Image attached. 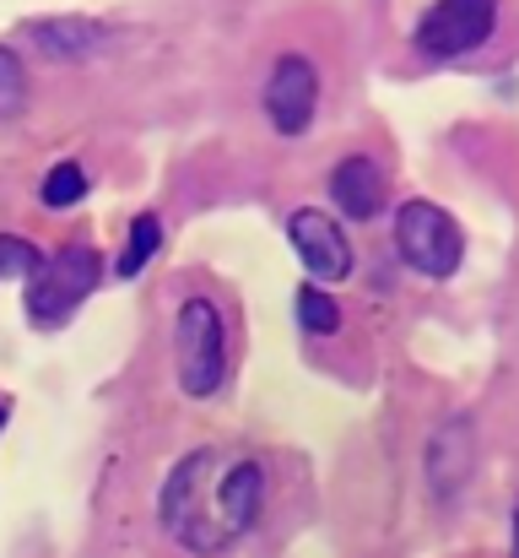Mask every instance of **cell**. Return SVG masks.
Masks as SVG:
<instances>
[{
    "instance_id": "cell-17",
    "label": "cell",
    "mask_w": 519,
    "mask_h": 558,
    "mask_svg": "<svg viewBox=\"0 0 519 558\" xmlns=\"http://www.w3.org/2000/svg\"><path fill=\"white\" fill-rule=\"evenodd\" d=\"M515 558H519V505H515Z\"/></svg>"
},
{
    "instance_id": "cell-8",
    "label": "cell",
    "mask_w": 519,
    "mask_h": 558,
    "mask_svg": "<svg viewBox=\"0 0 519 558\" xmlns=\"http://www.w3.org/2000/svg\"><path fill=\"white\" fill-rule=\"evenodd\" d=\"M217 505H222L227 543H238L260 521V505H265V472H260V461H249V456L227 461L222 477H217Z\"/></svg>"
},
{
    "instance_id": "cell-15",
    "label": "cell",
    "mask_w": 519,
    "mask_h": 558,
    "mask_svg": "<svg viewBox=\"0 0 519 558\" xmlns=\"http://www.w3.org/2000/svg\"><path fill=\"white\" fill-rule=\"evenodd\" d=\"M22 104H27V71L11 49H0V120L22 114Z\"/></svg>"
},
{
    "instance_id": "cell-18",
    "label": "cell",
    "mask_w": 519,
    "mask_h": 558,
    "mask_svg": "<svg viewBox=\"0 0 519 558\" xmlns=\"http://www.w3.org/2000/svg\"><path fill=\"white\" fill-rule=\"evenodd\" d=\"M0 428H5V401H0Z\"/></svg>"
},
{
    "instance_id": "cell-1",
    "label": "cell",
    "mask_w": 519,
    "mask_h": 558,
    "mask_svg": "<svg viewBox=\"0 0 519 558\" xmlns=\"http://www.w3.org/2000/svg\"><path fill=\"white\" fill-rule=\"evenodd\" d=\"M217 477L222 461L217 450H189L169 472L163 494H158V521L173 543H184L189 554H222L227 532H222V505H217Z\"/></svg>"
},
{
    "instance_id": "cell-6",
    "label": "cell",
    "mask_w": 519,
    "mask_h": 558,
    "mask_svg": "<svg viewBox=\"0 0 519 558\" xmlns=\"http://www.w3.org/2000/svg\"><path fill=\"white\" fill-rule=\"evenodd\" d=\"M320 109V76L304 54H282L265 76V114L282 136H304Z\"/></svg>"
},
{
    "instance_id": "cell-7",
    "label": "cell",
    "mask_w": 519,
    "mask_h": 558,
    "mask_svg": "<svg viewBox=\"0 0 519 558\" xmlns=\"http://www.w3.org/2000/svg\"><path fill=\"white\" fill-rule=\"evenodd\" d=\"M287 239H293V250H298V260L314 282H346L351 277V244L336 228V217L304 206V211L287 217Z\"/></svg>"
},
{
    "instance_id": "cell-5",
    "label": "cell",
    "mask_w": 519,
    "mask_h": 558,
    "mask_svg": "<svg viewBox=\"0 0 519 558\" xmlns=\"http://www.w3.org/2000/svg\"><path fill=\"white\" fill-rule=\"evenodd\" d=\"M498 27V0H433L428 16L417 22L411 44L428 60H460L471 49H482Z\"/></svg>"
},
{
    "instance_id": "cell-9",
    "label": "cell",
    "mask_w": 519,
    "mask_h": 558,
    "mask_svg": "<svg viewBox=\"0 0 519 558\" xmlns=\"http://www.w3.org/2000/svg\"><path fill=\"white\" fill-rule=\"evenodd\" d=\"M27 38L49 54V60H87L109 44V27L92 22V16H44V22H27Z\"/></svg>"
},
{
    "instance_id": "cell-3",
    "label": "cell",
    "mask_w": 519,
    "mask_h": 558,
    "mask_svg": "<svg viewBox=\"0 0 519 558\" xmlns=\"http://www.w3.org/2000/svg\"><path fill=\"white\" fill-rule=\"evenodd\" d=\"M173 353H178V385L189 396H217L227 379V326L211 299H184L173 320Z\"/></svg>"
},
{
    "instance_id": "cell-2",
    "label": "cell",
    "mask_w": 519,
    "mask_h": 558,
    "mask_svg": "<svg viewBox=\"0 0 519 558\" xmlns=\"http://www.w3.org/2000/svg\"><path fill=\"white\" fill-rule=\"evenodd\" d=\"M103 282V255L92 244H65L54 250L33 277H27V320L38 331H54L76 315V304Z\"/></svg>"
},
{
    "instance_id": "cell-14",
    "label": "cell",
    "mask_w": 519,
    "mask_h": 558,
    "mask_svg": "<svg viewBox=\"0 0 519 558\" xmlns=\"http://www.w3.org/2000/svg\"><path fill=\"white\" fill-rule=\"evenodd\" d=\"M38 195H44V206H76V201L87 195V174H82L76 163H54V169L44 174Z\"/></svg>"
},
{
    "instance_id": "cell-13",
    "label": "cell",
    "mask_w": 519,
    "mask_h": 558,
    "mask_svg": "<svg viewBox=\"0 0 519 558\" xmlns=\"http://www.w3.org/2000/svg\"><path fill=\"white\" fill-rule=\"evenodd\" d=\"M298 326L314 331V337H336V331H342V310H336V299L320 293V288H298Z\"/></svg>"
},
{
    "instance_id": "cell-12",
    "label": "cell",
    "mask_w": 519,
    "mask_h": 558,
    "mask_svg": "<svg viewBox=\"0 0 519 558\" xmlns=\"http://www.w3.org/2000/svg\"><path fill=\"white\" fill-rule=\"evenodd\" d=\"M158 244H163V222L152 217V211H141L136 222H131V239H125V250H120V277H141L147 271V260L158 255Z\"/></svg>"
},
{
    "instance_id": "cell-11",
    "label": "cell",
    "mask_w": 519,
    "mask_h": 558,
    "mask_svg": "<svg viewBox=\"0 0 519 558\" xmlns=\"http://www.w3.org/2000/svg\"><path fill=\"white\" fill-rule=\"evenodd\" d=\"M471 461H477L471 423H466V417H455V423H449V428L428 445V477H433V494H438V499H455V494L466 488Z\"/></svg>"
},
{
    "instance_id": "cell-4",
    "label": "cell",
    "mask_w": 519,
    "mask_h": 558,
    "mask_svg": "<svg viewBox=\"0 0 519 558\" xmlns=\"http://www.w3.org/2000/svg\"><path fill=\"white\" fill-rule=\"evenodd\" d=\"M395 244H400L406 266L422 271V277H433V282L455 277L460 260H466V233H460V222H455L444 206L422 201V195L395 206Z\"/></svg>"
},
{
    "instance_id": "cell-16",
    "label": "cell",
    "mask_w": 519,
    "mask_h": 558,
    "mask_svg": "<svg viewBox=\"0 0 519 558\" xmlns=\"http://www.w3.org/2000/svg\"><path fill=\"white\" fill-rule=\"evenodd\" d=\"M38 266H44V255H38L27 239L0 233V282H5V277H33Z\"/></svg>"
},
{
    "instance_id": "cell-10",
    "label": "cell",
    "mask_w": 519,
    "mask_h": 558,
    "mask_svg": "<svg viewBox=\"0 0 519 558\" xmlns=\"http://www.w3.org/2000/svg\"><path fill=\"white\" fill-rule=\"evenodd\" d=\"M331 195H336V206L346 211V222L379 217V206H384V174H379V163L373 158H342L331 169Z\"/></svg>"
}]
</instances>
